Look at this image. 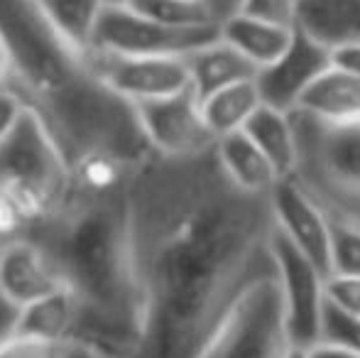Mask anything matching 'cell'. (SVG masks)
<instances>
[{
	"label": "cell",
	"mask_w": 360,
	"mask_h": 358,
	"mask_svg": "<svg viewBox=\"0 0 360 358\" xmlns=\"http://www.w3.org/2000/svg\"><path fill=\"white\" fill-rule=\"evenodd\" d=\"M309 358H360V354L341 349V346H333V344H316L309 349Z\"/></svg>",
	"instance_id": "d6a6232c"
},
{
	"label": "cell",
	"mask_w": 360,
	"mask_h": 358,
	"mask_svg": "<svg viewBox=\"0 0 360 358\" xmlns=\"http://www.w3.org/2000/svg\"><path fill=\"white\" fill-rule=\"evenodd\" d=\"M262 106L260 89H257L255 79L252 82H240L226 87L216 94H211L209 98L201 101L204 108V118L209 123V128L214 130L216 138L231 135L236 130H243L245 123L252 118L257 108Z\"/></svg>",
	"instance_id": "44dd1931"
},
{
	"label": "cell",
	"mask_w": 360,
	"mask_h": 358,
	"mask_svg": "<svg viewBox=\"0 0 360 358\" xmlns=\"http://www.w3.org/2000/svg\"><path fill=\"white\" fill-rule=\"evenodd\" d=\"M105 5H128L130 0H103Z\"/></svg>",
	"instance_id": "74e56055"
},
{
	"label": "cell",
	"mask_w": 360,
	"mask_h": 358,
	"mask_svg": "<svg viewBox=\"0 0 360 358\" xmlns=\"http://www.w3.org/2000/svg\"><path fill=\"white\" fill-rule=\"evenodd\" d=\"M299 25L326 42H360V0H302Z\"/></svg>",
	"instance_id": "ac0fdd59"
},
{
	"label": "cell",
	"mask_w": 360,
	"mask_h": 358,
	"mask_svg": "<svg viewBox=\"0 0 360 358\" xmlns=\"http://www.w3.org/2000/svg\"><path fill=\"white\" fill-rule=\"evenodd\" d=\"M297 108H307L323 118L356 120L360 118V77L331 67L304 94Z\"/></svg>",
	"instance_id": "d6986e66"
},
{
	"label": "cell",
	"mask_w": 360,
	"mask_h": 358,
	"mask_svg": "<svg viewBox=\"0 0 360 358\" xmlns=\"http://www.w3.org/2000/svg\"><path fill=\"white\" fill-rule=\"evenodd\" d=\"M13 89V79H10V69L8 67H0V94Z\"/></svg>",
	"instance_id": "e575fe53"
},
{
	"label": "cell",
	"mask_w": 360,
	"mask_h": 358,
	"mask_svg": "<svg viewBox=\"0 0 360 358\" xmlns=\"http://www.w3.org/2000/svg\"><path fill=\"white\" fill-rule=\"evenodd\" d=\"M79 300H76L74 290H69L64 285L59 290H54L52 295L22 307L18 336L64 344V341L74 339L76 326H79Z\"/></svg>",
	"instance_id": "2e32d148"
},
{
	"label": "cell",
	"mask_w": 360,
	"mask_h": 358,
	"mask_svg": "<svg viewBox=\"0 0 360 358\" xmlns=\"http://www.w3.org/2000/svg\"><path fill=\"white\" fill-rule=\"evenodd\" d=\"M186 62H189L191 72V87L201 101L209 98L216 91L233 87V84L252 82L260 72L240 49H236L223 37L191 52Z\"/></svg>",
	"instance_id": "5bb4252c"
},
{
	"label": "cell",
	"mask_w": 360,
	"mask_h": 358,
	"mask_svg": "<svg viewBox=\"0 0 360 358\" xmlns=\"http://www.w3.org/2000/svg\"><path fill=\"white\" fill-rule=\"evenodd\" d=\"M299 3H302V0H299Z\"/></svg>",
	"instance_id": "f35d334b"
},
{
	"label": "cell",
	"mask_w": 360,
	"mask_h": 358,
	"mask_svg": "<svg viewBox=\"0 0 360 358\" xmlns=\"http://www.w3.org/2000/svg\"><path fill=\"white\" fill-rule=\"evenodd\" d=\"M243 130L267 155V160L275 165V170L280 172L282 179L294 172L297 145H294V130L292 123H289V113L262 103Z\"/></svg>",
	"instance_id": "ffe728a7"
},
{
	"label": "cell",
	"mask_w": 360,
	"mask_h": 358,
	"mask_svg": "<svg viewBox=\"0 0 360 358\" xmlns=\"http://www.w3.org/2000/svg\"><path fill=\"white\" fill-rule=\"evenodd\" d=\"M20 317H22V307L0 290V346H5L18 336Z\"/></svg>",
	"instance_id": "f1b7e54d"
},
{
	"label": "cell",
	"mask_w": 360,
	"mask_h": 358,
	"mask_svg": "<svg viewBox=\"0 0 360 358\" xmlns=\"http://www.w3.org/2000/svg\"><path fill=\"white\" fill-rule=\"evenodd\" d=\"M331 62L336 69L360 77V42H341L331 47Z\"/></svg>",
	"instance_id": "4dcf8cb0"
},
{
	"label": "cell",
	"mask_w": 360,
	"mask_h": 358,
	"mask_svg": "<svg viewBox=\"0 0 360 358\" xmlns=\"http://www.w3.org/2000/svg\"><path fill=\"white\" fill-rule=\"evenodd\" d=\"M143 130L162 155H196L214 148L218 138L209 128L194 87L155 101L135 103Z\"/></svg>",
	"instance_id": "9c48e42d"
},
{
	"label": "cell",
	"mask_w": 360,
	"mask_h": 358,
	"mask_svg": "<svg viewBox=\"0 0 360 358\" xmlns=\"http://www.w3.org/2000/svg\"><path fill=\"white\" fill-rule=\"evenodd\" d=\"M270 199L282 234L323 272V277H331V221L326 219V214L289 177L277 181L270 191Z\"/></svg>",
	"instance_id": "7c38bea8"
},
{
	"label": "cell",
	"mask_w": 360,
	"mask_h": 358,
	"mask_svg": "<svg viewBox=\"0 0 360 358\" xmlns=\"http://www.w3.org/2000/svg\"><path fill=\"white\" fill-rule=\"evenodd\" d=\"M128 8L157 23L174 27H201V25H221L209 0H130Z\"/></svg>",
	"instance_id": "603a6c76"
},
{
	"label": "cell",
	"mask_w": 360,
	"mask_h": 358,
	"mask_svg": "<svg viewBox=\"0 0 360 358\" xmlns=\"http://www.w3.org/2000/svg\"><path fill=\"white\" fill-rule=\"evenodd\" d=\"M10 64V57H8V47H5V39L0 34V67H8Z\"/></svg>",
	"instance_id": "d590c367"
},
{
	"label": "cell",
	"mask_w": 360,
	"mask_h": 358,
	"mask_svg": "<svg viewBox=\"0 0 360 358\" xmlns=\"http://www.w3.org/2000/svg\"><path fill=\"white\" fill-rule=\"evenodd\" d=\"M333 275L360 277V229L331 224Z\"/></svg>",
	"instance_id": "d4e9b609"
},
{
	"label": "cell",
	"mask_w": 360,
	"mask_h": 358,
	"mask_svg": "<svg viewBox=\"0 0 360 358\" xmlns=\"http://www.w3.org/2000/svg\"><path fill=\"white\" fill-rule=\"evenodd\" d=\"M62 344L52 341L30 339V336H15L5 346H0V358H59Z\"/></svg>",
	"instance_id": "83f0119b"
},
{
	"label": "cell",
	"mask_w": 360,
	"mask_h": 358,
	"mask_svg": "<svg viewBox=\"0 0 360 358\" xmlns=\"http://www.w3.org/2000/svg\"><path fill=\"white\" fill-rule=\"evenodd\" d=\"M25 110V101L13 89L0 94V143L10 135V130L18 125L20 115Z\"/></svg>",
	"instance_id": "f546056e"
},
{
	"label": "cell",
	"mask_w": 360,
	"mask_h": 358,
	"mask_svg": "<svg viewBox=\"0 0 360 358\" xmlns=\"http://www.w3.org/2000/svg\"><path fill=\"white\" fill-rule=\"evenodd\" d=\"M319 344H333L360 354V317L326 300L321 317V341Z\"/></svg>",
	"instance_id": "cb8c5ba5"
},
{
	"label": "cell",
	"mask_w": 360,
	"mask_h": 358,
	"mask_svg": "<svg viewBox=\"0 0 360 358\" xmlns=\"http://www.w3.org/2000/svg\"><path fill=\"white\" fill-rule=\"evenodd\" d=\"M0 245H3V243H0Z\"/></svg>",
	"instance_id": "ab89813d"
},
{
	"label": "cell",
	"mask_w": 360,
	"mask_h": 358,
	"mask_svg": "<svg viewBox=\"0 0 360 358\" xmlns=\"http://www.w3.org/2000/svg\"><path fill=\"white\" fill-rule=\"evenodd\" d=\"M289 349L280 277H265L240 297L199 358H287Z\"/></svg>",
	"instance_id": "8992f818"
},
{
	"label": "cell",
	"mask_w": 360,
	"mask_h": 358,
	"mask_svg": "<svg viewBox=\"0 0 360 358\" xmlns=\"http://www.w3.org/2000/svg\"><path fill=\"white\" fill-rule=\"evenodd\" d=\"M326 300L341 309L360 317V277L331 275L326 277Z\"/></svg>",
	"instance_id": "4316f807"
},
{
	"label": "cell",
	"mask_w": 360,
	"mask_h": 358,
	"mask_svg": "<svg viewBox=\"0 0 360 358\" xmlns=\"http://www.w3.org/2000/svg\"><path fill=\"white\" fill-rule=\"evenodd\" d=\"M236 13L267 20V23L275 25H285V27H297L299 0H240Z\"/></svg>",
	"instance_id": "484cf974"
},
{
	"label": "cell",
	"mask_w": 360,
	"mask_h": 358,
	"mask_svg": "<svg viewBox=\"0 0 360 358\" xmlns=\"http://www.w3.org/2000/svg\"><path fill=\"white\" fill-rule=\"evenodd\" d=\"M294 30L297 27H285V25L236 13L221 23V37L236 49H240L257 69H262L270 67L287 52L294 39Z\"/></svg>",
	"instance_id": "9a60e30c"
},
{
	"label": "cell",
	"mask_w": 360,
	"mask_h": 358,
	"mask_svg": "<svg viewBox=\"0 0 360 358\" xmlns=\"http://www.w3.org/2000/svg\"><path fill=\"white\" fill-rule=\"evenodd\" d=\"M297 160L289 179L331 224L360 229V118H323L307 108L289 110Z\"/></svg>",
	"instance_id": "5b68a950"
},
{
	"label": "cell",
	"mask_w": 360,
	"mask_h": 358,
	"mask_svg": "<svg viewBox=\"0 0 360 358\" xmlns=\"http://www.w3.org/2000/svg\"><path fill=\"white\" fill-rule=\"evenodd\" d=\"M54 27L81 49H91L98 20L105 10L103 0H39Z\"/></svg>",
	"instance_id": "7402d4cb"
},
{
	"label": "cell",
	"mask_w": 360,
	"mask_h": 358,
	"mask_svg": "<svg viewBox=\"0 0 360 358\" xmlns=\"http://www.w3.org/2000/svg\"><path fill=\"white\" fill-rule=\"evenodd\" d=\"M64 287L52 258L30 238H15L0 245V290L27 307Z\"/></svg>",
	"instance_id": "4fadbf2b"
},
{
	"label": "cell",
	"mask_w": 360,
	"mask_h": 358,
	"mask_svg": "<svg viewBox=\"0 0 360 358\" xmlns=\"http://www.w3.org/2000/svg\"><path fill=\"white\" fill-rule=\"evenodd\" d=\"M138 334L123 358H199L240 297L280 277L270 194L226 172L216 145L152 153L128 177Z\"/></svg>",
	"instance_id": "6da1fadb"
},
{
	"label": "cell",
	"mask_w": 360,
	"mask_h": 358,
	"mask_svg": "<svg viewBox=\"0 0 360 358\" xmlns=\"http://www.w3.org/2000/svg\"><path fill=\"white\" fill-rule=\"evenodd\" d=\"M218 37L221 25L174 27L140 15L128 5H105L91 49L125 57H189Z\"/></svg>",
	"instance_id": "52a82bcc"
},
{
	"label": "cell",
	"mask_w": 360,
	"mask_h": 358,
	"mask_svg": "<svg viewBox=\"0 0 360 358\" xmlns=\"http://www.w3.org/2000/svg\"><path fill=\"white\" fill-rule=\"evenodd\" d=\"M128 177L103 191L72 184L64 204L30 236L79 300L74 339L96 346L103 358H123L138 334Z\"/></svg>",
	"instance_id": "3957f363"
},
{
	"label": "cell",
	"mask_w": 360,
	"mask_h": 358,
	"mask_svg": "<svg viewBox=\"0 0 360 358\" xmlns=\"http://www.w3.org/2000/svg\"><path fill=\"white\" fill-rule=\"evenodd\" d=\"M96 74L123 98L140 103L179 94L191 87L186 57H125L89 49Z\"/></svg>",
	"instance_id": "8fae6325"
},
{
	"label": "cell",
	"mask_w": 360,
	"mask_h": 358,
	"mask_svg": "<svg viewBox=\"0 0 360 358\" xmlns=\"http://www.w3.org/2000/svg\"><path fill=\"white\" fill-rule=\"evenodd\" d=\"M331 67V47L297 23L287 52L270 67H262L257 72L255 84L260 89L262 103L289 113L302 103L304 94Z\"/></svg>",
	"instance_id": "30bf717a"
},
{
	"label": "cell",
	"mask_w": 360,
	"mask_h": 358,
	"mask_svg": "<svg viewBox=\"0 0 360 358\" xmlns=\"http://www.w3.org/2000/svg\"><path fill=\"white\" fill-rule=\"evenodd\" d=\"M72 191V167L47 123L25 106L0 143V243L30 238Z\"/></svg>",
	"instance_id": "277c9868"
},
{
	"label": "cell",
	"mask_w": 360,
	"mask_h": 358,
	"mask_svg": "<svg viewBox=\"0 0 360 358\" xmlns=\"http://www.w3.org/2000/svg\"><path fill=\"white\" fill-rule=\"evenodd\" d=\"M218 158H221L226 172L236 184H240L248 191H260L270 194L275 184L280 181V172L275 165L267 160V155L250 140L245 130H236L231 135H223L216 143Z\"/></svg>",
	"instance_id": "e0dca14e"
},
{
	"label": "cell",
	"mask_w": 360,
	"mask_h": 358,
	"mask_svg": "<svg viewBox=\"0 0 360 358\" xmlns=\"http://www.w3.org/2000/svg\"><path fill=\"white\" fill-rule=\"evenodd\" d=\"M0 34L13 91L47 123L69 167L94 160L135 167L155 153L133 101L96 74L89 49L69 42L39 0H0Z\"/></svg>",
	"instance_id": "7a4b0ae2"
},
{
	"label": "cell",
	"mask_w": 360,
	"mask_h": 358,
	"mask_svg": "<svg viewBox=\"0 0 360 358\" xmlns=\"http://www.w3.org/2000/svg\"><path fill=\"white\" fill-rule=\"evenodd\" d=\"M272 250H275L277 268H280L289 341L299 349H311L321 341L326 277L282 234L280 226L272 238Z\"/></svg>",
	"instance_id": "ba28073f"
},
{
	"label": "cell",
	"mask_w": 360,
	"mask_h": 358,
	"mask_svg": "<svg viewBox=\"0 0 360 358\" xmlns=\"http://www.w3.org/2000/svg\"><path fill=\"white\" fill-rule=\"evenodd\" d=\"M287 358H309V349H299V346H292L289 349Z\"/></svg>",
	"instance_id": "8d00e7d4"
},
{
	"label": "cell",
	"mask_w": 360,
	"mask_h": 358,
	"mask_svg": "<svg viewBox=\"0 0 360 358\" xmlns=\"http://www.w3.org/2000/svg\"><path fill=\"white\" fill-rule=\"evenodd\" d=\"M209 3H211V8H214V13H216V20H218V23H223V20L231 18V15L236 13L240 0H209Z\"/></svg>",
	"instance_id": "836d02e7"
},
{
	"label": "cell",
	"mask_w": 360,
	"mask_h": 358,
	"mask_svg": "<svg viewBox=\"0 0 360 358\" xmlns=\"http://www.w3.org/2000/svg\"><path fill=\"white\" fill-rule=\"evenodd\" d=\"M59 358H103L96 346L86 344V341H79V339H72V341H64L62 344V354Z\"/></svg>",
	"instance_id": "1f68e13d"
}]
</instances>
